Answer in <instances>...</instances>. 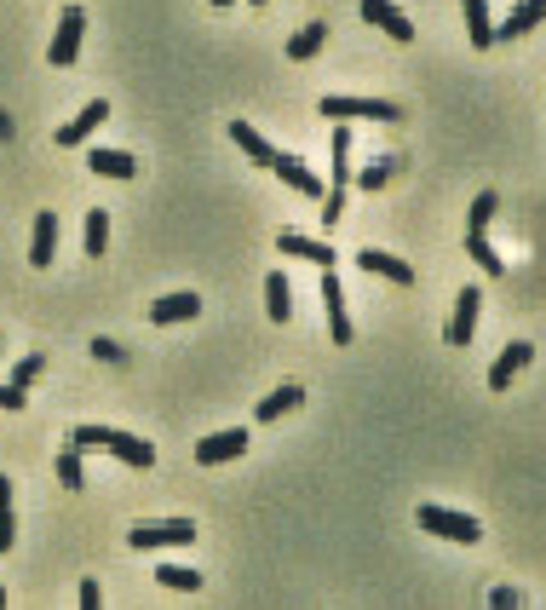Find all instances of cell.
I'll use <instances>...</instances> for the list:
<instances>
[{"mask_svg":"<svg viewBox=\"0 0 546 610\" xmlns=\"http://www.w3.org/2000/svg\"><path fill=\"white\" fill-rule=\"evenodd\" d=\"M535 24H546V0H518L501 24H495V41H518V35H529Z\"/></svg>","mask_w":546,"mask_h":610,"instance_id":"9a60e30c","label":"cell"},{"mask_svg":"<svg viewBox=\"0 0 546 610\" xmlns=\"http://www.w3.org/2000/svg\"><path fill=\"white\" fill-rule=\"evenodd\" d=\"M104 121H110V104H104V98H92V104H87V110H81V116L58 127V144H87L92 133L104 127Z\"/></svg>","mask_w":546,"mask_h":610,"instance_id":"e0dca14e","label":"cell"},{"mask_svg":"<svg viewBox=\"0 0 546 610\" xmlns=\"http://www.w3.org/2000/svg\"><path fill=\"white\" fill-rule=\"evenodd\" d=\"M276 248H282L288 259H311V265H322V271L334 265V248H328V242H311V236H299V231H282Z\"/></svg>","mask_w":546,"mask_h":610,"instance_id":"ac0fdd59","label":"cell"},{"mask_svg":"<svg viewBox=\"0 0 546 610\" xmlns=\"http://www.w3.org/2000/svg\"><path fill=\"white\" fill-rule=\"evenodd\" d=\"M495 213H501V196H495V190H478V202H472V213H466V231H489Z\"/></svg>","mask_w":546,"mask_h":610,"instance_id":"f1b7e54d","label":"cell"},{"mask_svg":"<svg viewBox=\"0 0 546 610\" xmlns=\"http://www.w3.org/2000/svg\"><path fill=\"white\" fill-rule=\"evenodd\" d=\"M52 472H58V484H64V490H92L87 467H81V455H75V449H64V455L52 461Z\"/></svg>","mask_w":546,"mask_h":610,"instance_id":"4316f807","label":"cell"},{"mask_svg":"<svg viewBox=\"0 0 546 610\" xmlns=\"http://www.w3.org/2000/svg\"><path fill=\"white\" fill-rule=\"evenodd\" d=\"M127 541H133V553L190 547V541H196V524H190V518H144V524H133V530H127Z\"/></svg>","mask_w":546,"mask_h":610,"instance_id":"7a4b0ae2","label":"cell"},{"mask_svg":"<svg viewBox=\"0 0 546 610\" xmlns=\"http://www.w3.org/2000/svg\"><path fill=\"white\" fill-rule=\"evenodd\" d=\"M322 311H328V340H334V346H351L357 329H351V317H345V288H340L334 271H322Z\"/></svg>","mask_w":546,"mask_h":610,"instance_id":"8992f818","label":"cell"},{"mask_svg":"<svg viewBox=\"0 0 546 610\" xmlns=\"http://www.w3.org/2000/svg\"><path fill=\"white\" fill-rule=\"evenodd\" d=\"M357 265H363V277L374 271V277L397 282V288H414V265H409V259H397V254H386V248H363Z\"/></svg>","mask_w":546,"mask_h":610,"instance_id":"8fae6325","label":"cell"},{"mask_svg":"<svg viewBox=\"0 0 546 610\" xmlns=\"http://www.w3.org/2000/svg\"><path fill=\"white\" fill-rule=\"evenodd\" d=\"M52 254H58V213L46 208V213H35V231H29V265H52Z\"/></svg>","mask_w":546,"mask_h":610,"instance_id":"2e32d148","label":"cell"},{"mask_svg":"<svg viewBox=\"0 0 546 610\" xmlns=\"http://www.w3.org/2000/svg\"><path fill=\"white\" fill-rule=\"evenodd\" d=\"M230 144H236V150H242L253 167H271V162H276V144L265 139L253 121H230Z\"/></svg>","mask_w":546,"mask_h":610,"instance_id":"5bb4252c","label":"cell"},{"mask_svg":"<svg viewBox=\"0 0 546 610\" xmlns=\"http://www.w3.org/2000/svg\"><path fill=\"white\" fill-rule=\"evenodd\" d=\"M271 173H276V179H282L288 190H299V196H311V202H322V173H311V167L299 162V156H282V150H276Z\"/></svg>","mask_w":546,"mask_h":610,"instance_id":"30bf717a","label":"cell"},{"mask_svg":"<svg viewBox=\"0 0 546 610\" xmlns=\"http://www.w3.org/2000/svg\"><path fill=\"white\" fill-rule=\"evenodd\" d=\"M242 449H248V432L230 426V432H207L202 444H196V461H202V467H225V461H236Z\"/></svg>","mask_w":546,"mask_h":610,"instance_id":"9c48e42d","label":"cell"},{"mask_svg":"<svg viewBox=\"0 0 546 610\" xmlns=\"http://www.w3.org/2000/svg\"><path fill=\"white\" fill-rule=\"evenodd\" d=\"M253 6H265V0H253Z\"/></svg>","mask_w":546,"mask_h":610,"instance_id":"60d3db41","label":"cell"},{"mask_svg":"<svg viewBox=\"0 0 546 610\" xmlns=\"http://www.w3.org/2000/svg\"><path fill=\"white\" fill-rule=\"evenodd\" d=\"M299 403H305V392H299V386H276L271 398H259V409H253V415H259V421H282V415H294Z\"/></svg>","mask_w":546,"mask_h":610,"instance_id":"603a6c76","label":"cell"},{"mask_svg":"<svg viewBox=\"0 0 546 610\" xmlns=\"http://www.w3.org/2000/svg\"><path fill=\"white\" fill-rule=\"evenodd\" d=\"M363 24L386 29L391 41H403V47L414 41V24L403 18V12H397V6H391V0H363Z\"/></svg>","mask_w":546,"mask_h":610,"instance_id":"4fadbf2b","label":"cell"},{"mask_svg":"<svg viewBox=\"0 0 546 610\" xmlns=\"http://www.w3.org/2000/svg\"><path fill=\"white\" fill-rule=\"evenodd\" d=\"M460 12H466V41L472 47H495V18H489V0H460Z\"/></svg>","mask_w":546,"mask_h":610,"instance_id":"d6986e66","label":"cell"},{"mask_svg":"<svg viewBox=\"0 0 546 610\" xmlns=\"http://www.w3.org/2000/svg\"><path fill=\"white\" fill-rule=\"evenodd\" d=\"M322 47H328V24L317 18V24H305L299 35H288V64H311Z\"/></svg>","mask_w":546,"mask_h":610,"instance_id":"ffe728a7","label":"cell"},{"mask_svg":"<svg viewBox=\"0 0 546 610\" xmlns=\"http://www.w3.org/2000/svg\"><path fill=\"white\" fill-rule=\"evenodd\" d=\"M156 582H161V587H173V593H196V587H202V576H196L190 564H161Z\"/></svg>","mask_w":546,"mask_h":610,"instance_id":"83f0119b","label":"cell"},{"mask_svg":"<svg viewBox=\"0 0 546 610\" xmlns=\"http://www.w3.org/2000/svg\"><path fill=\"white\" fill-rule=\"evenodd\" d=\"M190 317H202V300L184 288V294H161L156 305H150V323L156 329H173V323H190Z\"/></svg>","mask_w":546,"mask_h":610,"instance_id":"7c38bea8","label":"cell"},{"mask_svg":"<svg viewBox=\"0 0 546 610\" xmlns=\"http://www.w3.org/2000/svg\"><path fill=\"white\" fill-rule=\"evenodd\" d=\"M87 167H92V173H104V179H133L138 156H127V150H92Z\"/></svg>","mask_w":546,"mask_h":610,"instance_id":"7402d4cb","label":"cell"},{"mask_svg":"<svg viewBox=\"0 0 546 610\" xmlns=\"http://www.w3.org/2000/svg\"><path fill=\"white\" fill-rule=\"evenodd\" d=\"M92 357H98V363H121V346H115V340H92Z\"/></svg>","mask_w":546,"mask_h":610,"instance_id":"e575fe53","label":"cell"},{"mask_svg":"<svg viewBox=\"0 0 546 610\" xmlns=\"http://www.w3.org/2000/svg\"><path fill=\"white\" fill-rule=\"evenodd\" d=\"M345 219V190H328L322 196V225H340Z\"/></svg>","mask_w":546,"mask_h":610,"instance_id":"1f68e13d","label":"cell"},{"mask_svg":"<svg viewBox=\"0 0 546 610\" xmlns=\"http://www.w3.org/2000/svg\"><path fill=\"white\" fill-rule=\"evenodd\" d=\"M351 179H357L363 190H380L391 179V162H374V167H363V173H351Z\"/></svg>","mask_w":546,"mask_h":610,"instance_id":"4dcf8cb0","label":"cell"},{"mask_svg":"<svg viewBox=\"0 0 546 610\" xmlns=\"http://www.w3.org/2000/svg\"><path fill=\"white\" fill-rule=\"evenodd\" d=\"M213 6H230V0H213Z\"/></svg>","mask_w":546,"mask_h":610,"instance_id":"ab89813d","label":"cell"},{"mask_svg":"<svg viewBox=\"0 0 546 610\" xmlns=\"http://www.w3.org/2000/svg\"><path fill=\"white\" fill-rule=\"evenodd\" d=\"M81 242H87V259H104V254H110V213H104V208L87 213V231H81Z\"/></svg>","mask_w":546,"mask_h":610,"instance_id":"cb8c5ba5","label":"cell"},{"mask_svg":"<svg viewBox=\"0 0 546 610\" xmlns=\"http://www.w3.org/2000/svg\"><path fill=\"white\" fill-rule=\"evenodd\" d=\"M12 541H18V518L12 507H0V553H12Z\"/></svg>","mask_w":546,"mask_h":610,"instance_id":"d6a6232c","label":"cell"},{"mask_svg":"<svg viewBox=\"0 0 546 610\" xmlns=\"http://www.w3.org/2000/svg\"><path fill=\"white\" fill-rule=\"evenodd\" d=\"M317 116L322 121H397L403 110L391 98H322Z\"/></svg>","mask_w":546,"mask_h":610,"instance_id":"277c9868","label":"cell"},{"mask_svg":"<svg viewBox=\"0 0 546 610\" xmlns=\"http://www.w3.org/2000/svg\"><path fill=\"white\" fill-rule=\"evenodd\" d=\"M414 518H420V530H426V536L460 541V547H472V541H483L478 518H472V513H449V507H437V501H426V507H420Z\"/></svg>","mask_w":546,"mask_h":610,"instance_id":"3957f363","label":"cell"},{"mask_svg":"<svg viewBox=\"0 0 546 610\" xmlns=\"http://www.w3.org/2000/svg\"><path fill=\"white\" fill-rule=\"evenodd\" d=\"M81 35H87V12H81V6H64V12H58V35H52V47H46V64H52V70H69V64L81 58Z\"/></svg>","mask_w":546,"mask_h":610,"instance_id":"5b68a950","label":"cell"},{"mask_svg":"<svg viewBox=\"0 0 546 610\" xmlns=\"http://www.w3.org/2000/svg\"><path fill=\"white\" fill-rule=\"evenodd\" d=\"M23 403H29L23 386H0V409H23Z\"/></svg>","mask_w":546,"mask_h":610,"instance_id":"d590c367","label":"cell"},{"mask_svg":"<svg viewBox=\"0 0 546 610\" xmlns=\"http://www.w3.org/2000/svg\"><path fill=\"white\" fill-rule=\"evenodd\" d=\"M69 449H75V455H115V461H127V467H150V461H156V449L144 444L138 432H115V426H75V432H69Z\"/></svg>","mask_w":546,"mask_h":610,"instance_id":"6da1fadb","label":"cell"},{"mask_svg":"<svg viewBox=\"0 0 546 610\" xmlns=\"http://www.w3.org/2000/svg\"><path fill=\"white\" fill-rule=\"evenodd\" d=\"M489 605H495V610H518V593H512V587H495V593H489Z\"/></svg>","mask_w":546,"mask_h":610,"instance_id":"8d00e7d4","label":"cell"},{"mask_svg":"<svg viewBox=\"0 0 546 610\" xmlns=\"http://www.w3.org/2000/svg\"><path fill=\"white\" fill-rule=\"evenodd\" d=\"M478 311H483V288H460L455 323H449V346H455V352L472 346V334H478Z\"/></svg>","mask_w":546,"mask_h":610,"instance_id":"52a82bcc","label":"cell"},{"mask_svg":"<svg viewBox=\"0 0 546 610\" xmlns=\"http://www.w3.org/2000/svg\"><path fill=\"white\" fill-rule=\"evenodd\" d=\"M466 254L478 259V265L489 271V277H501V271H506V259L495 254V248H489V231H466Z\"/></svg>","mask_w":546,"mask_h":610,"instance_id":"d4e9b609","label":"cell"},{"mask_svg":"<svg viewBox=\"0 0 546 610\" xmlns=\"http://www.w3.org/2000/svg\"><path fill=\"white\" fill-rule=\"evenodd\" d=\"M529 357H535V346H529V340H512V346H501V357L489 363V392H506V386H512V380L529 369Z\"/></svg>","mask_w":546,"mask_h":610,"instance_id":"ba28073f","label":"cell"},{"mask_svg":"<svg viewBox=\"0 0 546 610\" xmlns=\"http://www.w3.org/2000/svg\"><path fill=\"white\" fill-rule=\"evenodd\" d=\"M75 599H81V610H104V593H98V582H92V576L75 587Z\"/></svg>","mask_w":546,"mask_h":610,"instance_id":"836d02e7","label":"cell"},{"mask_svg":"<svg viewBox=\"0 0 546 610\" xmlns=\"http://www.w3.org/2000/svg\"><path fill=\"white\" fill-rule=\"evenodd\" d=\"M41 375H46V357H23L18 369H12V386H23V392H29Z\"/></svg>","mask_w":546,"mask_h":610,"instance_id":"f546056e","label":"cell"},{"mask_svg":"<svg viewBox=\"0 0 546 610\" xmlns=\"http://www.w3.org/2000/svg\"><path fill=\"white\" fill-rule=\"evenodd\" d=\"M265 311H271V323H288V317H294V288H288L282 271L265 277Z\"/></svg>","mask_w":546,"mask_h":610,"instance_id":"44dd1931","label":"cell"},{"mask_svg":"<svg viewBox=\"0 0 546 610\" xmlns=\"http://www.w3.org/2000/svg\"><path fill=\"white\" fill-rule=\"evenodd\" d=\"M328 179H334L328 190L351 185V133H345V127H334V173H328Z\"/></svg>","mask_w":546,"mask_h":610,"instance_id":"484cf974","label":"cell"},{"mask_svg":"<svg viewBox=\"0 0 546 610\" xmlns=\"http://www.w3.org/2000/svg\"><path fill=\"white\" fill-rule=\"evenodd\" d=\"M0 507H12V478H0Z\"/></svg>","mask_w":546,"mask_h":610,"instance_id":"74e56055","label":"cell"},{"mask_svg":"<svg viewBox=\"0 0 546 610\" xmlns=\"http://www.w3.org/2000/svg\"><path fill=\"white\" fill-rule=\"evenodd\" d=\"M0 610H6V587H0Z\"/></svg>","mask_w":546,"mask_h":610,"instance_id":"f35d334b","label":"cell"}]
</instances>
